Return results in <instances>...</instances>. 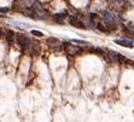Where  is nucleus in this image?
<instances>
[{"label":"nucleus","instance_id":"nucleus-1","mask_svg":"<svg viewBox=\"0 0 134 122\" xmlns=\"http://www.w3.org/2000/svg\"><path fill=\"white\" fill-rule=\"evenodd\" d=\"M32 39L28 38L27 35L24 34H17L16 35V42H18V45L21 46L22 51H28L30 48V45H32Z\"/></svg>","mask_w":134,"mask_h":122},{"label":"nucleus","instance_id":"nucleus-2","mask_svg":"<svg viewBox=\"0 0 134 122\" xmlns=\"http://www.w3.org/2000/svg\"><path fill=\"white\" fill-rule=\"evenodd\" d=\"M68 23L75 27V28H79V29H87L88 27L81 21L80 18H77L76 16H68Z\"/></svg>","mask_w":134,"mask_h":122},{"label":"nucleus","instance_id":"nucleus-3","mask_svg":"<svg viewBox=\"0 0 134 122\" xmlns=\"http://www.w3.org/2000/svg\"><path fill=\"white\" fill-rule=\"evenodd\" d=\"M100 16H101V18H104V21H105V22H114V23H120V22H118V18H117L116 16H115L112 12L107 11V10L101 11V12H100Z\"/></svg>","mask_w":134,"mask_h":122},{"label":"nucleus","instance_id":"nucleus-4","mask_svg":"<svg viewBox=\"0 0 134 122\" xmlns=\"http://www.w3.org/2000/svg\"><path fill=\"white\" fill-rule=\"evenodd\" d=\"M114 42L118 45V46H122V47H126V48H133L134 47V44L132 40H128V39H115Z\"/></svg>","mask_w":134,"mask_h":122},{"label":"nucleus","instance_id":"nucleus-5","mask_svg":"<svg viewBox=\"0 0 134 122\" xmlns=\"http://www.w3.org/2000/svg\"><path fill=\"white\" fill-rule=\"evenodd\" d=\"M122 28V31H123V34H125V38L128 39V40H134V31L132 29H129L127 26H122L121 27Z\"/></svg>","mask_w":134,"mask_h":122},{"label":"nucleus","instance_id":"nucleus-6","mask_svg":"<svg viewBox=\"0 0 134 122\" xmlns=\"http://www.w3.org/2000/svg\"><path fill=\"white\" fill-rule=\"evenodd\" d=\"M67 17V13H64V12H59V13H54L52 15V18L54 19V22L56 23H58V24H64V18Z\"/></svg>","mask_w":134,"mask_h":122},{"label":"nucleus","instance_id":"nucleus-7","mask_svg":"<svg viewBox=\"0 0 134 122\" xmlns=\"http://www.w3.org/2000/svg\"><path fill=\"white\" fill-rule=\"evenodd\" d=\"M6 40H7V42L9 44H15L16 42V35H15V33L13 31H11V30H7L6 31Z\"/></svg>","mask_w":134,"mask_h":122},{"label":"nucleus","instance_id":"nucleus-8","mask_svg":"<svg viewBox=\"0 0 134 122\" xmlns=\"http://www.w3.org/2000/svg\"><path fill=\"white\" fill-rule=\"evenodd\" d=\"M47 44L50 45L51 47H54V46H58L59 44H61V41L58 40L57 38H47Z\"/></svg>","mask_w":134,"mask_h":122},{"label":"nucleus","instance_id":"nucleus-9","mask_svg":"<svg viewBox=\"0 0 134 122\" xmlns=\"http://www.w3.org/2000/svg\"><path fill=\"white\" fill-rule=\"evenodd\" d=\"M70 42H75V45H83V46H87V41L86 40H82V39H71L70 40Z\"/></svg>","mask_w":134,"mask_h":122},{"label":"nucleus","instance_id":"nucleus-10","mask_svg":"<svg viewBox=\"0 0 134 122\" xmlns=\"http://www.w3.org/2000/svg\"><path fill=\"white\" fill-rule=\"evenodd\" d=\"M30 33H32V35H34V36H37V38H44V33H41L40 30L32 29V30H30Z\"/></svg>","mask_w":134,"mask_h":122},{"label":"nucleus","instance_id":"nucleus-11","mask_svg":"<svg viewBox=\"0 0 134 122\" xmlns=\"http://www.w3.org/2000/svg\"><path fill=\"white\" fill-rule=\"evenodd\" d=\"M89 18H91V21L96 22V19H99V15H97V13H89Z\"/></svg>","mask_w":134,"mask_h":122},{"label":"nucleus","instance_id":"nucleus-12","mask_svg":"<svg viewBox=\"0 0 134 122\" xmlns=\"http://www.w3.org/2000/svg\"><path fill=\"white\" fill-rule=\"evenodd\" d=\"M115 2H116L117 5H121V6H123L126 4V0H114Z\"/></svg>","mask_w":134,"mask_h":122},{"label":"nucleus","instance_id":"nucleus-13","mask_svg":"<svg viewBox=\"0 0 134 122\" xmlns=\"http://www.w3.org/2000/svg\"><path fill=\"white\" fill-rule=\"evenodd\" d=\"M9 11H10L9 7H0V12H2V13H6Z\"/></svg>","mask_w":134,"mask_h":122},{"label":"nucleus","instance_id":"nucleus-14","mask_svg":"<svg viewBox=\"0 0 134 122\" xmlns=\"http://www.w3.org/2000/svg\"><path fill=\"white\" fill-rule=\"evenodd\" d=\"M4 36H6V33L2 28H0V38H4Z\"/></svg>","mask_w":134,"mask_h":122},{"label":"nucleus","instance_id":"nucleus-15","mask_svg":"<svg viewBox=\"0 0 134 122\" xmlns=\"http://www.w3.org/2000/svg\"><path fill=\"white\" fill-rule=\"evenodd\" d=\"M127 27H128L129 29H132V30H134V24L132 23V22H128V23H127Z\"/></svg>","mask_w":134,"mask_h":122}]
</instances>
